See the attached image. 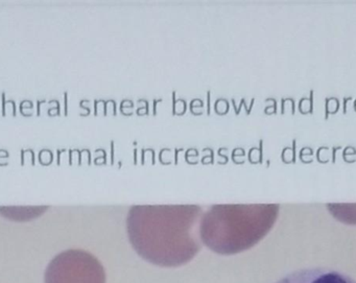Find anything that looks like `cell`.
<instances>
[{"mask_svg":"<svg viewBox=\"0 0 356 283\" xmlns=\"http://www.w3.org/2000/svg\"><path fill=\"white\" fill-rule=\"evenodd\" d=\"M276 283H356V281L330 268H312L296 270Z\"/></svg>","mask_w":356,"mask_h":283,"instance_id":"277c9868","label":"cell"},{"mask_svg":"<svg viewBox=\"0 0 356 283\" xmlns=\"http://www.w3.org/2000/svg\"><path fill=\"white\" fill-rule=\"evenodd\" d=\"M47 209V206L37 207H0V213L12 220H28L36 218Z\"/></svg>","mask_w":356,"mask_h":283,"instance_id":"5b68a950","label":"cell"},{"mask_svg":"<svg viewBox=\"0 0 356 283\" xmlns=\"http://www.w3.org/2000/svg\"><path fill=\"white\" fill-rule=\"evenodd\" d=\"M279 205H216L200 223L202 241L216 253L233 255L259 243L274 226Z\"/></svg>","mask_w":356,"mask_h":283,"instance_id":"7a4b0ae2","label":"cell"},{"mask_svg":"<svg viewBox=\"0 0 356 283\" xmlns=\"http://www.w3.org/2000/svg\"><path fill=\"white\" fill-rule=\"evenodd\" d=\"M44 282L106 283V272L92 254L83 250H67L49 262Z\"/></svg>","mask_w":356,"mask_h":283,"instance_id":"3957f363","label":"cell"},{"mask_svg":"<svg viewBox=\"0 0 356 283\" xmlns=\"http://www.w3.org/2000/svg\"><path fill=\"white\" fill-rule=\"evenodd\" d=\"M199 206H134L127 229L140 257L163 268L184 266L201 250Z\"/></svg>","mask_w":356,"mask_h":283,"instance_id":"6da1fadb","label":"cell"},{"mask_svg":"<svg viewBox=\"0 0 356 283\" xmlns=\"http://www.w3.org/2000/svg\"><path fill=\"white\" fill-rule=\"evenodd\" d=\"M328 209L339 220L356 224V204H328Z\"/></svg>","mask_w":356,"mask_h":283,"instance_id":"8992f818","label":"cell"}]
</instances>
